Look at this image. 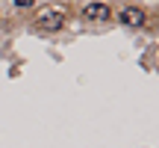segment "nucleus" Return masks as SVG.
<instances>
[{"instance_id": "nucleus-1", "label": "nucleus", "mask_w": 159, "mask_h": 148, "mask_svg": "<svg viewBox=\"0 0 159 148\" xmlns=\"http://www.w3.org/2000/svg\"><path fill=\"white\" fill-rule=\"evenodd\" d=\"M144 21H148V12H144L142 6H124V9L118 12V24L121 27H144Z\"/></svg>"}, {"instance_id": "nucleus-2", "label": "nucleus", "mask_w": 159, "mask_h": 148, "mask_svg": "<svg viewBox=\"0 0 159 148\" xmlns=\"http://www.w3.org/2000/svg\"><path fill=\"white\" fill-rule=\"evenodd\" d=\"M35 27H41V30H62L65 27V9H44L39 15V21H35Z\"/></svg>"}, {"instance_id": "nucleus-3", "label": "nucleus", "mask_w": 159, "mask_h": 148, "mask_svg": "<svg viewBox=\"0 0 159 148\" xmlns=\"http://www.w3.org/2000/svg\"><path fill=\"white\" fill-rule=\"evenodd\" d=\"M83 18L85 21H109V18H112V9H109V3H103V0H94V3L83 6Z\"/></svg>"}, {"instance_id": "nucleus-4", "label": "nucleus", "mask_w": 159, "mask_h": 148, "mask_svg": "<svg viewBox=\"0 0 159 148\" xmlns=\"http://www.w3.org/2000/svg\"><path fill=\"white\" fill-rule=\"evenodd\" d=\"M35 0H15V9H33Z\"/></svg>"}]
</instances>
